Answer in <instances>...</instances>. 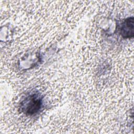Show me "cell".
I'll use <instances>...</instances> for the list:
<instances>
[{"label": "cell", "mask_w": 134, "mask_h": 134, "mask_svg": "<svg viewBox=\"0 0 134 134\" xmlns=\"http://www.w3.org/2000/svg\"><path fill=\"white\" fill-rule=\"evenodd\" d=\"M42 98L38 94L35 93L27 96L21 103L22 111L27 115L37 113L42 106Z\"/></svg>", "instance_id": "1"}, {"label": "cell", "mask_w": 134, "mask_h": 134, "mask_svg": "<svg viewBox=\"0 0 134 134\" xmlns=\"http://www.w3.org/2000/svg\"><path fill=\"white\" fill-rule=\"evenodd\" d=\"M120 30V34L123 38H133L134 35L133 17H128L125 19L121 24Z\"/></svg>", "instance_id": "2"}]
</instances>
